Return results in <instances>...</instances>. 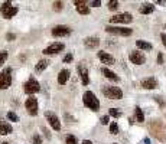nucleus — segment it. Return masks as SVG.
Returning <instances> with one entry per match:
<instances>
[{
  "instance_id": "44",
  "label": "nucleus",
  "mask_w": 166,
  "mask_h": 144,
  "mask_svg": "<svg viewBox=\"0 0 166 144\" xmlns=\"http://www.w3.org/2000/svg\"><path fill=\"white\" fill-rule=\"evenodd\" d=\"M165 29H166V25H165Z\"/></svg>"
},
{
  "instance_id": "15",
  "label": "nucleus",
  "mask_w": 166,
  "mask_h": 144,
  "mask_svg": "<svg viewBox=\"0 0 166 144\" xmlns=\"http://www.w3.org/2000/svg\"><path fill=\"white\" fill-rule=\"evenodd\" d=\"M97 58H98L100 61H101V64H104V65H113L114 62H116V59L110 55L108 52H104V51H100V52H97Z\"/></svg>"
},
{
  "instance_id": "3",
  "label": "nucleus",
  "mask_w": 166,
  "mask_h": 144,
  "mask_svg": "<svg viewBox=\"0 0 166 144\" xmlns=\"http://www.w3.org/2000/svg\"><path fill=\"white\" fill-rule=\"evenodd\" d=\"M19 9L16 6H13L10 2H5L3 5L0 6V13L5 19H12L15 14H18Z\"/></svg>"
},
{
  "instance_id": "14",
  "label": "nucleus",
  "mask_w": 166,
  "mask_h": 144,
  "mask_svg": "<svg viewBox=\"0 0 166 144\" xmlns=\"http://www.w3.org/2000/svg\"><path fill=\"white\" fill-rule=\"evenodd\" d=\"M74 5H75V9L80 14H90V6H88V2H84V0H75Z\"/></svg>"
},
{
  "instance_id": "34",
  "label": "nucleus",
  "mask_w": 166,
  "mask_h": 144,
  "mask_svg": "<svg viewBox=\"0 0 166 144\" xmlns=\"http://www.w3.org/2000/svg\"><path fill=\"white\" fill-rule=\"evenodd\" d=\"M33 144H42V138H40L39 134H35V135H33Z\"/></svg>"
},
{
  "instance_id": "43",
  "label": "nucleus",
  "mask_w": 166,
  "mask_h": 144,
  "mask_svg": "<svg viewBox=\"0 0 166 144\" xmlns=\"http://www.w3.org/2000/svg\"><path fill=\"white\" fill-rule=\"evenodd\" d=\"M2 144H9V143H7V141H3V143H2Z\"/></svg>"
},
{
  "instance_id": "2",
  "label": "nucleus",
  "mask_w": 166,
  "mask_h": 144,
  "mask_svg": "<svg viewBox=\"0 0 166 144\" xmlns=\"http://www.w3.org/2000/svg\"><path fill=\"white\" fill-rule=\"evenodd\" d=\"M103 94L107 100H121V98H123V91H121L118 87H113V85L104 87Z\"/></svg>"
},
{
  "instance_id": "12",
  "label": "nucleus",
  "mask_w": 166,
  "mask_h": 144,
  "mask_svg": "<svg viewBox=\"0 0 166 144\" xmlns=\"http://www.w3.org/2000/svg\"><path fill=\"white\" fill-rule=\"evenodd\" d=\"M129 59H130V62L135 64V65H143L144 62H146V56H144L140 51H131V52L129 53Z\"/></svg>"
},
{
  "instance_id": "18",
  "label": "nucleus",
  "mask_w": 166,
  "mask_h": 144,
  "mask_svg": "<svg viewBox=\"0 0 166 144\" xmlns=\"http://www.w3.org/2000/svg\"><path fill=\"white\" fill-rule=\"evenodd\" d=\"M69 75H71L69 69H62V71H61V72H59V75H58V84H59V85L67 84V81L69 79Z\"/></svg>"
},
{
  "instance_id": "28",
  "label": "nucleus",
  "mask_w": 166,
  "mask_h": 144,
  "mask_svg": "<svg viewBox=\"0 0 166 144\" xmlns=\"http://www.w3.org/2000/svg\"><path fill=\"white\" fill-rule=\"evenodd\" d=\"M52 6H54L55 12H61V10L64 9V3H62V2H54V5H52Z\"/></svg>"
},
{
  "instance_id": "31",
  "label": "nucleus",
  "mask_w": 166,
  "mask_h": 144,
  "mask_svg": "<svg viewBox=\"0 0 166 144\" xmlns=\"http://www.w3.org/2000/svg\"><path fill=\"white\" fill-rule=\"evenodd\" d=\"M117 7H118V2H117V0L108 2V9L110 10H117Z\"/></svg>"
},
{
  "instance_id": "39",
  "label": "nucleus",
  "mask_w": 166,
  "mask_h": 144,
  "mask_svg": "<svg viewBox=\"0 0 166 144\" xmlns=\"http://www.w3.org/2000/svg\"><path fill=\"white\" fill-rule=\"evenodd\" d=\"M160 39H162V42H163V45H165V48H166V35L165 33H162L160 35Z\"/></svg>"
},
{
  "instance_id": "23",
  "label": "nucleus",
  "mask_w": 166,
  "mask_h": 144,
  "mask_svg": "<svg viewBox=\"0 0 166 144\" xmlns=\"http://www.w3.org/2000/svg\"><path fill=\"white\" fill-rule=\"evenodd\" d=\"M48 64H49V62L46 61V59H40V61L36 64L35 71H36V72H44V71L48 68Z\"/></svg>"
},
{
  "instance_id": "40",
  "label": "nucleus",
  "mask_w": 166,
  "mask_h": 144,
  "mask_svg": "<svg viewBox=\"0 0 166 144\" xmlns=\"http://www.w3.org/2000/svg\"><path fill=\"white\" fill-rule=\"evenodd\" d=\"M156 3H157V5H163V6H166V2H165V0H157Z\"/></svg>"
},
{
  "instance_id": "11",
  "label": "nucleus",
  "mask_w": 166,
  "mask_h": 144,
  "mask_svg": "<svg viewBox=\"0 0 166 144\" xmlns=\"http://www.w3.org/2000/svg\"><path fill=\"white\" fill-rule=\"evenodd\" d=\"M51 33H52V36H55V38H64V36L71 35V29L68 26H65V25H56V26L51 31Z\"/></svg>"
},
{
  "instance_id": "45",
  "label": "nucleus",
  "mask_w": 166,
  "mask_h": 144,
  "mask_svg": "<svg viewBox=\"0 0 166 144\" xmlns=\"http://www.w3.org/2000/svg\"><path fill=\"white\" fill-rule=\"evenodd\" d=\"M114 144H116V143H114Z\"/></svg>"
},
{
  "instance_id": "13",
  "label": "nucleus",
  "mask_w": 166,
  "mask_h": 144,
  "mask_svg": "<svg viewBox=\"0 0 166 144\" xmlns=\"http://www.w3.org/2000/svg\"><path fill=\"white\" fill-rule=\"evenodd\" d=\"M140 85L144 89H156L159 87V82H157V79L155 76H147V78H143L140 81Z\"/></svg>"
},
{
  "instance_id": "25",
  "label": "nucleus",
  "mask_w": 166,
  "mask_h": 144,
  "mask_svg": "<svg viewBox=\"0 0 166 144\" xmlns=\"http://www.w3.org/2000/svg\"><path fill=\"white\" fill-rule=\"evenodd\" d=\"M108 115L114 118H120L121 117V111L118 108H110L108 109Z\"/></svg>"
},
{
  "instance_id": "35",
  "label": "nucleus",
  "mask_w": 166,
  "mask_h": 144,
  "mask_svg": "<svg viewBox=\"0 0 166 144\" xmlns=\"http://www.w3.org/2000/svg\"><path fill=\"white\" fill-rule=\"evenodd\" d=\"M163 61H165V58H163V53L159 52V53H157V64H159V65H162V64H163Z\"/></svg>"
},
{
  "instance_id": "24",
  "label": "nucleus",
  "mask_w": 166,
  "mask_h": 144,
  "mask_svg": "<svg viewBox=\"0 0 166 144\" xmlns=\"http://www.w3.org/2000/svg\"><path fill=\"white\" fill-rule=\"evenodd\" d=\"M135 115H136V120L139 122H143L144 121V114L143 111H142V108L140 107H136L135 108Z\"/></svg>"
},
{
  "instance_id": "4",
  "label": "nucleus",
  "mask_w": 166,
  "mask_h": 144,
  "mask_svg": "<svg viewBox=\"0 0 166 144\" xmlns=\"http://www.w3.org/2000/svg\"><path fill=\"white\" fill-rule=\"evenodd\" d=\"M12 85V68H5L0 72V89H7Z\"/></svg>"
},
{
  "instance_id": "7",
  "label": "nucleus",
  "mask_w": 166,
  "mask_h": 144,
  "mask_svg": "<svg viewBox=\"0 0 166 144\" xmlns=\"http://www.w3.org/2000/svg\"><path fill=\"white\" fill-rule=\"evenodd\" d=\"M25 108H26L27 114L32 115V117L38 115V100H36L33 95H31L26 101H25Z\"/></svg>"
},
{
  "instance_id": "38",
  "label": "nucleus",
  "mask_w": 166,
  "mask_h": 144,
  "mask_svg": "<svg viewBox=\"0 0 166 144\" xmlns=\"http://www.w3.org/2000/svg\"><path fill=\"white\" fill-rule=\"evenodd\" d=\"M15 38H16V36H15V33H7V35H6V39H7V40H13Z\"/></svg>"
},
{
  "instance_id": "5",
  "label": "nucleus",
  "mask_w": 166,
  "mask_h": 144,
  "mask_svg": "<svg viewBox=\"0 0 166 144\" xmlns=\"http://www.w3.org/2000/svg\"><path fill=\"white\" fill-rule=\"evenodd\" d=\"M106 32L107 33H113V35H118V36H130L133 33V29L124 27V26H111V25H108V26H106Z\"/></svg>"
},
{
  "instance_id": "37",
  "label": "nucleus",
  "mask_w": 166,
  "mask_h": 144,
  "mask_svg": "<svg viewBox=\"0 0 166 144\" xmlns=\"http://www.w3.org/2000/svg\"><path fill=\"white\" fill-rule=\"evenodd\" d=\"M155 101H156V102L160 105V107H163V105H165V102H163V100H162L160 97H155Z\"/></svg>"
},
{
  "instance_id": "21",
  "label": "nucleus",
  "mask_w": 166,
  "mask_h": 144,
  "mask_svg": "<svg viewBox=\"0 0 166 144\" xmlns=\"http://www.w3.org/2000/svg\"><path fill=\"white\" fill-rule=\"evenodd\" d=\"M139 12L142 14H150V13H153V12H155V6H153L152 3H143V5L140 6Z\"/></svg>"
},
{
  "instance_id": "17",
  "label": "nucleus",
  "mask_w": 166,
  "mask_h": 144,
  "mask_svg": "<svg viewBox=\"0 0 166 144\" xmlns=\"http://www.w3.org/2000/svg\"><path fill=\"white\" fill-rule=\"evenodd\" d=\"M84 45H85V48H88V49H94L100 45V39L97 36H90V38H85V39H84Z\"/></svg>"
},
{
  "instance_id": "8",
  "label": "nucleus",
  "mask_w": 166,
  "mask_h": 144,
  "mask_svg": "<svg viewBox=\"0 0 166 144\" xmlns=\"http://www.w3.org/2000/svg\"><path fill=\"white\" fill-rule=\"evenodd\" d=\"M133 20V16L131 13H118V14H114L110 18V23H123V25H126V23H130Z\"/></svg>"
},
{
  "instance_id": "29",
  "label": "nucleus",
  "mask_w": 166,
  "mask_h": 144,
  "mask_svg": "<svg viewBox=\"0 0 166 144\" xmlns=\"http://www.w3.org/2000/svg\"><path fill=\"white\" fill-rule=\"evenodd\" d=\"M65 143H67V144H78V143H77V138H75V137H74L72 134L67 135V138H65Z\"/></svg>"
},
{
  "instance_id": "19",
  "label": "nucleus",
  "mask_w": 166,
  "mask_h": 144,
  "mask_svg": "<svg viewBox=\"0 0 166 144\" xmlns=\"http://www.w3.org/2000/svg\"><path fill=\"white\" fill-rule=\"evenodd\" d=\"M101 72H103L104 76H106L107 79H110V81H114V82H118V81H120L118 75H116L113 71L108 69V68H103V71H101Z\"/></svg>"
},
{
  "instance_id": "33",
  "label": "nucleus",
  "mask_w": 166,
  "mask_h": 144,
  "mask_svg": "<svg viewBox=\"0 0 166 144\" xmlns=\"http://www.w3.org/2000/svg\"><path fill=\"white\" fill-rule=\"evenodd\" d=\"M65 64H69V62H72V53H67L65 56H64V59H62Z\"/></svg>"
},
{
  "instance_id": "26",
  "label": "nucleus",
  "mask_w": 166,
  "mask_h": 144,
  "mask_svg": "<svg viewBox=\"0 0 166 144\" xmlns=\"http://www.w3.org/2000/svg\"><path fill=\"white\" fill-rule=\"evenodd\" d=\"M7 56H9V53L6 52V51H2V52H0V68H2V65L6 62Z\"/></svg>"
},
{
  "instance_id": "32",
  "label": "nucleus",
  "mask_w": 166,
  "mask_h": 144,
  "mask_svg": "<svg viewBox=\"0 0 166 144\" xmlns=\"http://www.w3.org/2000/svg\"><path fill=\"white\" fill-rule=\"evenodd\" d=\"M88 6H93V7H98V6H101V2H100V0H91V2H88Z\"/></svg>"
},
{
  "instance_id": "16",
  "label": "nucleus",
  "mask_w": 166,
  "mask_h": 144,
  "mask_svg": "<svg viewBox=\"0 0 166 144\" xmlns=\"http://www.w3.org/2000/svg\"><path fill=\"white\" fill-rule=\"evenodd\" d=\"M78 75L81 76V82H82V85H88V84H90L88 71H87L82 65H78Z\"/></svg>"
},
{
  "instance_id": "42",
  "label": "nucleus",
  "mask_w": 166,
  "mask_h": 144,
  "mask_svg": "<svg viewBox=\"0 0 166 144\" xmlns=\"http://www.w3.org/2000/svg\"><path fill=\"white\" fill-rule=\"evenodd\" d=\"M82 144H93V143H91L90 140H84V141H82Z\"/></svg>"
},
{
  "instance_id": "6",
  "label": "nucleus",
  "mask_w": 166,
  "mask_h": 144,
  "mask_svg": "<svg viewBox=\"0 0 166 144\" xmlns=\"http://www.w3.org/2000/svg\"><path fill=\"white\" fill-rule=\"evenodd\" d=\"M23 91L26 92V94H29V95H32V94H36V92L40 91V85L35 78H32L31 76L26 82L23 84Z\"/></svg>"
},
{
  "instance_id": "22",
  "label": "nucleus",
  "mask_w": 166,
  "mask_h": 144,
  "mask_svg": "<svg viewBox=\"0 0 166 144\" xmlns=\"http://www.w3.org/2000/svg\"><path fill=\"white\" fill-rule=\"evenodd\" d=\"M136 46L139 49H142V51H152V43H149V42H146V40H142V39H139V40H136Z\"/></svg>"
},
{
  "instance_id": "41",
  "label": "nucleus",
  "mask_w": 166,
  "mask_h": 144,
  "mask_svg": "<svg viewBox=\"0 0 166 144\" xmlns=\"http://www.w3.org/2000/svg\"><path fill=\"white\" fill-rule=\"evenodd\" d=\"M143 144H150V140H149V138H144V140H143Z\"/></svg>"
},
{
  "instance_id": "1",
  "label": "nucleus",
  "mask_w": 166,
  "mask_h": 144,
  "mask_svg": "<svg viewBox=\"0 0 166 144\" xmlns=\"http://www.w3.org/2000/svg\"><path fill=\"white\" fill-rule=\"evenodd\" d=\"M82 102L87 108L93 109V111H98L100 109V100L95 97V94L93 91H85L82 95Z\"/></svg>"
},
{
  "instance_id": "10",
  "label": "nucleus",
  "mask_w": 166,
  "mask_h": 144,
  "mask_svg": "<svg viewBox=\"0 0 166 144\" xmlns=\"http://www.w3.org/2000/svg\"><path fill=\"white\" fill-rule=\"evenodd\" d=\"M45 117H46V121H48V124H49V125L52 127L55 131L61 130V121H59L58 115H55V113H52V111H46Z\"/></svg>"
},
{
  "instance_id": "36",
  "label": "nucleus",
  "mask_w": 166,
  "mask_h": 144,
  "mask_svg": "<svg viewBox=\"0 0 166 144\" xmlns=\"http://www.w3.org/2000/svg\"><path fill=\"white\" fill-rule=\"evenodd\" d=\"M108 120H110V115H104V117L101 118V124H103V125H107Z\"/></svg>"
},
{
  "instance_id": "27",
  "label": "nucleus",
  "mask_w": 166,
  "mask_h": 144,
  "mask_svg": "<svg viewBox=\"0 0 166 144\" xmlns=\"http://www.w3.org/2000/svg\"><path fill=\"white\" fill-rule=\"evenodd\" d=\"M110 133L111 134H118V125H117V122H111L110 124Z\"/></svg>"
},
{
  "instance_id": "9",
  "label": "nucleus",
  "mask_w": 166,
  "mask_h": 144,
  "mask_svg": "<svg viewBox=\"0 0 166 144\" xmlns=\"http://www.w3.org/2000/svg\"><path fill=\"white\" fill-rule=\"evenodd\" d=\"M64 48H65L64 43H61V42H54V43H51L49 46H46V48L42 51V53H44V55H56V53L62 52Z\"/></svg>"
},
{
  "instance_id": "30",
  "label": "nucleus",
  "mask_w": 166,
  "mask_h": 144,
  "mask_svg": "<svg viewBox=\"0 0 166 144\" xmlns=\"http://www.w3.org/2000/svg\"><path fill=\"white\" fill-rule=\"evenodd\" d=\"M7 118H9L10 121H13V122H18V121H19L18 115H16L13 111H9V113H7Z\"/></svg>"
},
{
  "instance_id": "20",
  "label": "nucleus",
  "mask_w": 166,
  "mask_h": 144,
  "mask_svg": "<svg viewBox=\"0 0 166 144\" xmlns=\"http://www.w3.org/2000/svg\"><path fill=\"white\" fill-rule=\"evenodd\" d=\"M12 131H13V128H12V125H10L9 122L0 121V135H7Z\"/></svg>"
}]
</instances>
